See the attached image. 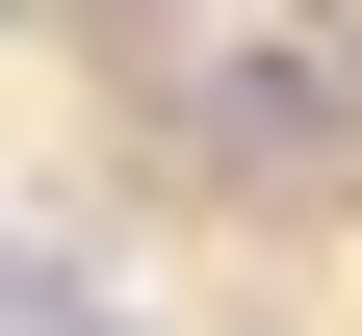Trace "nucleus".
<instances>
[{"label":"nucleus","mask_w":362,"mask_h":336,"mask_svg":"<svg viewBox=\"0 0 362 336\" xmlns=\"http://www.w3.org/2000/svg\"><path fill=\"white\" fill-rule=\"evenodd\" d=\"M26 336H129V311H52V284H26Z\"/></svg>","instance_id":"f257e3e1"},{"label":"nucleus","mask_w":362,"mask_h":336,"mask_svg":"<svg viewBox=\"0 0 362 336\" xmlns=\"http://www.w3.org/2000/svg\"><path fill=\"white\" fill-rule=\"evenodd\" d=\"M0 336H26V259H0Z\"/></svg>","instance_id":"f03ea898"}]
</instances>
